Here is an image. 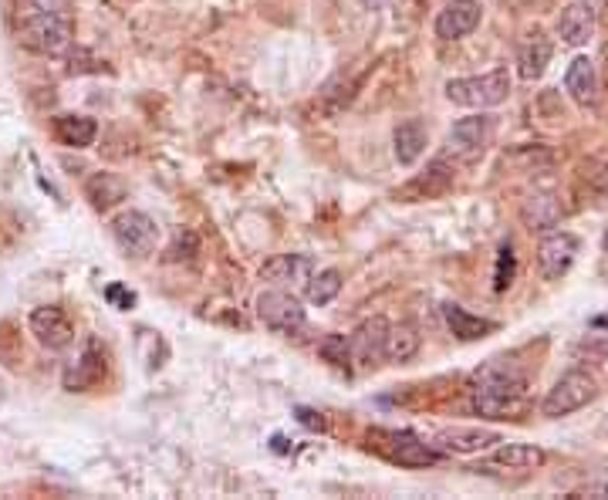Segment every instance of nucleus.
I'll return each instance as SVG.
<instances>
[{
    "mask_svg": "<svg viewBox=\"0 0 608 500\" xmlns=\"http://www.w3.org/2000/svg\"><path fill=\"white\" fill-rule=\"evenodd\" d=\"M527 389H531V382L521 369L497 359L473 375L470 406L483 419H518V416H524V409L531 403Z\"/></svg>",
    "mask_w": 608,
    "mask_h": 500,
    "instance_id": "obj_1",
    "label": "nucleus"
},
{
    "mask_svg": "<svg viewBox=\"0 0 608 500\" xmlns=\"http://www.w3.org/2000/svg\"><path fill=\"white\" fill-rule=\"evenodd\" d=\"M18 41L34 51L47 54V58H58L75 41V18L72 14H51V11H34L24 8L21 24H18Z\"/></svg>",
    "mask_w": 608,
    "mask_h": 500,
    "instance_id": "obj_2",
    "label": "nucleus"
},
{
    "mask_svg": "<svg viewBox=\"0 0 608 500\" xmlns=\"http://www.w3.org/2000/svg\"><path fill=\"white\" fill-rule=\"evenodd\" d=\"M369 447L390 464H399L409 470L436 467L439 460H444V454L426 447V443L409 429H369Z\"/></svg>",
    "mask_w": 608,
    "mask_h": 500,
    "instance_id": "obj_3",
    "label": "nucleus"
},
{
    "mask_svg": "<svg viewBox=\"0 0 608 500\" xmlns=\"http://www.w3.org/2000/svg\"><path fill=\"white\" fill-rule=\"evenodd\" d=\"M511 72L508 68H493L487 75H477V78H454L447 82V98L460 108H497L511 98Z\"/></svg>",
    "mask_w": 608,
    "mask_h": 500,
    "instance_id": "obj_4",
    "label": "nucleus"
},
{
    "mask_svg": "<svg viewBox=\"0 0 608 500\" xmlns=\"http://www.w3.org/2000/svg\"><path fill=\"white\" fill-rule=\"evenodd\" d=\"M595 396H598L595 375L585 372V369H572V372H565L555 385L547 389V396L541 403V413L547 419H562V416H572V413L585 409Z\"/></svg>",
    "mask_w": 608,
    "mask_h": 500,
    "instance_id": "obj_5",
    "label": "nucleus"
},
{
    "mask_svg": "<svg viewBox=\"0 0 608 500\" xmlns=\"http://www.w3.org/2000/svg\"><path fill=\"white\" fill-rule=\"evenodd\" d=\"M31 336L38 339V345H44L47 352H62L75 342V321L62 305H41L31 311L28 318Z\"/></svg>",
    "mask_w": 608,
    "mask_h": 500,
    "instance_id": "obj_6",
    "label": "nucleus"
},
{
    "mask_svg": "<svg viewBox=\"0 0 608 500\" xmlns=\"http://www.w3.org/2000/svg\"><path fill=\"white\" fill-rule=\"evenodd\" d=\"M113 237L129 257H146V254L156 251L159 227H156V220L142 210H122L113 220Z\"/></svg>",
    "mask_w": 608,
    "mask_h": 500,
    "instance_id": "obj_7",
    "label": "nucleus"
},
{
    "mask_svg": "<svg viewBox=\"0 0 608 500\" xmlns=\"http://www.w3.org/2000/svg\"><path fill=\"white\" fill-rule=\"evenodd\" d=\"M493 129H497V119L483 116V113H477L470 119H460L447 136V152L460 162H477L483 156V149L490 146Z\"/></svg>",
    "mask_w": 608,
    "mask_h": 500,
    "instance_id": "obj_8",
    "label": "nucleus"
},
{
    "mask_svg": "<svg viewBox=\"0 0 608 500\" xmlns=\"http://www.w3.org/2000/svg\"><path fill=\"white\" fill-rule=\"evenodd\" d=\"M257 318L270 331H278V336H295V331L305 328V308H301V301L291 291H281V288L264 291L257 298Z\"/></svg>",
    "mask_w": 608,
    "mask_h": 500,
    "instance_id": "obj_9",
    "label": "nucleus"
},
{
    "mask_svg": "<svg viewBox=\"0 0 608 500\" xmlns=\"http://www.w3.org/2000/svg\"><path fill=\"white\" fill-rule=\"evenodd\" d=\"M578 237L568 234V231H555L547 234L541 244H537V267H541V277L544 281H562V277L572 270L575 257H578Z\"/></svg>",
    "mask_w": 608,
    "mask_h": 500,
    "instance_id": "obj_10",
    "label": "nucleus"
},
{
    "mask_svg": "<svg viewBox=\"0 0 608 500\" xmlns=\"http://www.w3.org/2000/svg\"><path fill=\"white\" fill-rule=\"evenodd\" d=\"M480 14L483 11H480L477 0H450L436 18V38L439 41H460V38L473 34L480 24Z\"/></svg>",
    "mask_w": 608,
    "mask_h": 500,
    "instance_id": "obj_11",
    "label": "nucleus"
},
{
    "mask_svg": "<svg viewBox=\"0 0 608 500\" xmlns=\"http://www.w3.org/2000/svg\"><path fill=\"white\" fill-rule=\"evenodd\" d=\"M105 375V355L98 349L95 339L85 342V349L78 352V359L65 369V389L68 393H88V389H95Z\"/></svg>",
    "mask_w": 608,
    "mask_h": 500,
    "instance_id": "obj_12",
    "label": "nucleus"
},
{
    "mask_svg": "<svg viewBox=\"0 0 608 500\" xmlns=\"http://www.w3.org/2000/svg\"><path fill=\"white\" fill-rule=\"evenodd\" d=\"M385 331H390V321H385V318L362 321L352 331V336H349L352 362H359V365H378V359H385Z\"/></svg>",
    "mask_w": 608,
    "mask_h": 500,
    "instance_id": "obj_13",
    "label": "nucleus"
},
{
    "mask_svg": "<svg viewBox=\"0 0 608 500\" xmlns=\"http://www.w3.org/2000/svg\"><path fill=\"white\" fill-rule=\"evenodd\" d=\"M493 443H501V433H493V429H463V426H454V429H444L436 436V447L439 454H483L490 450Z\"/></svg>",
    "mask_w": 608,
    "mask_h": 500,
    "instance_id": "obj_14",
    "label": "nucleus"
},
{
    "mask_svg": "<svg viewBox=\"0 0 608 500\" xmlns=\"http://www.w3.org/2000/svg\"><path fill=\"white\" fill-rule=\"evenodd\" d=\"M314 264L305 254H278L260 267V281L267 285H308Z\"/></svg>",
    "mask_w": 608,
    "mask_h": 500,
    "instance_id": "obj_15",
    "label": "nucleus"
},
{
    "mask_svg": "<svg viewBox=\"0 0 608 500\" xmlns=\"http://www.w3.org/2000/svg\"><path fill=\"white\" fill-rule=\"evenodd\" d=\"M558 34L572 47H582L591 41V34H595V4L591 0H572L558 18Z\"/></svg>",
    "mask_w": 608,
    "mask_h": 500,
    "instance_id": "obj_16",
    "label": "nucleus"
},
{
    "mask_svg": "<svg viewBox=\"0 0 608 500\" xmlns=\"http://www.w3.org/2000/svg\"><path fill=\"white\" fill-rule=\"evenodd\" d=\"M544 464V450L531 447V443H501L493 450L490 460H483L477 470H497V467H508V470H534Z\"/></svg>",
    "mask_w": 608,
    "mask_h": 500,
    "instance_id": "obj_17",
    "label": "nucleus"
},
{
    "mask_svg": "<svg viewBox=\"0 0 608 500\" xmlns=\"http://www.w3.org/2000/svg\"><path fill=\"white\" fill-rule=\"evenodd\" d=\"M450 187H454V170L447 166V159H436V162H429L426 177H416L413 183H406L399 190V196L403 200H433L439 193H447Z\"/></svg>",
    "mask_w": 608,
    "mask_h": 500,
    "instance_id": "obj_18",
    "label": "nucleus"
},
{
    "mask_svg": "<svg viewBox=\"0 0 608 500\" xmlns=\"http://www.w3.org/2000/svg\"><path fill=\"white\" fill-rule=\"evenodd\" d=\"M565 92L575 98V105L582 108H595L598 105V75H595V62L591 58H575L568 65L565 75Z\"/></svg>",
    "mask_w": 608,
    "mask_h": 500,
    "instance_id": "obj_19",
    "label": "nucleus"
},
{
    "mask_svg": "<svg viewBox=\"0 0 608 500\" xmlns=\"http://www.w3.org/2000/svg\"><path fill=\"white\" fill-rule=\"evenodd\" d=\"M444 318H447L450 331H454L460 342H480V339H487V336H493V331H497V321L480 318V315H470L457 301L444 305Z\"/></svg>",
    "mask_w": 608,
    "mask_h": 500,
    "instance_id": "obj_20",
    "label": "nucleus"
},
{
    "mask_svg": "<svg viewBox=\"0 0 608 500\" xmlns=\"http://www.w3.org/2000/svg\"><path fill=\"white\" fill-rule=\"evenodd\" d=\"M551 41L541 34V31H534L521 47H518V75L524 78V82H534V78H541L544 75V68H547V62H551Z\"/></svg>",
    "mask_w": 608,
    "mask_h": 500,
    "instance_id": "obj_21",
    "label": "nucleus"
},
{
    "mask_svg": "<svg viewBox=\"0 0 608 500\" xmlns=\"http://www.w3.org/2000/svg\"><path fill=\"white\" fill-rule=\"evenodd\" d=\"M54 136H58V142H65V146L85 149V146L95 142L98 126L88 116H58V119H54Z\"/></svg>",
    "mask_w": 608,
    "mask_h": 500,
    "instance_id": "obj_22",
    "label": "nucleus"
},
{
    "mask_svg": "<svg viewBox=\"0 0 608 500\" xmlns=\"http://www.w3.org/2000/svg\"><path fill=\"white\" fill-rule=\"evenodd\" d=\"M426 126L419 123V119H409V123H403L399 129H396V136H393V142H396V159L403 162V166H413L423 152H426Z\"/></svg>",
    "mask_w": 608,
    "mask_h": 500,
    "instance_id": "obj_23",
    "label": "nucleus"
},
{
    "mask_svg": "<svg viewBox=\"0 0 608 500\" xmlns=\"http://www.w3.org/2000/svg\"><path fill=\"white\" fill-rule=\"evenodd\" d=\"M419 352V331L413 325H390L385 331V359L390 362H409Z\"/></svg>",
    "mask_w": 608,
    "mask_h": 500,
    "instance_id": "obj_24",
    "label": "nucleus"
},
{
    "mask_svg": "<svg viewBox=\"0 0 608 500\" xmlns=\"http://www.w3.org/2000/svg\"><path fill=\"white\" fill-rule=\"evenodd\" d=\"M85 193H88L92 206L105 210V206H113V203H119V200L126 196V183H122V180H116L113 173H98V177H92V180H88Z\"/></svg>",
    "mask_w": 608,
    "mask_h": 500,
    "instance_id": "obj_25",
    "label": "nucleus"
},
{
    "mask_svg": "<svg viewBox=\"0 0 608 500\" xmlns=\"http://www.w3.org/2000/svg\"><path fill=\"white\" fill-rule=\"evenodd\" d=\"M342 291V270L335 267H328L314 277H308V301L311 305H328V301H335Z\"/></svg>",
    "mask_w": 608,
    "mask_h": 500,
    "instance_id": "obj_26",
    "label": "nucleus"
},
{
    "mask_svg": "<svg viewBox=\"0 0 608 500\" xmlns=\"http://www.w3.org/2000/svg\"><path fill=\"white\" fill-rule=\"evenodd\" d=\"M527 216V224L534 231H551V227H558V220H562V206L551 200V196H534V203H527L524 210Z\"/></svg>",
    "mask_w": 608,
    "mask_h": 500,
    "instance_id": "obj_27",
    "label": "nucleus"
},
{
    "mask_svg": "<svg viewBox=\"0 0 608 500\" xmlns=\"http://www.w3.org/2000/svg\"><path fill=\"white\" fill-rule=\"evenodd\" d=\"M318 355L335 365L342 372H352V345H349V336H324L321 345H318Z\"/></svg>",
    "mask_w": 608,
    "mask_h": 500,
    "instance_id": "obj_28",
    "label": "nucleus"
},
{
    "mask_svg": "<svg viewBox=\"0 0 608 500\" xmlns=\"http://www.w3.org/2000/svg\"><path fill=\"white\" fill-rule=\"evenodd\" d=\"M514 270H518V260H514V247L504 244L501 254H497V274H493V288L497 291H508L511 281H514Z\"/></svg>",
    "mask_w": 608,
    "mask_h": 500,
    "instance_id": "obj_29",
    "label": "nucleus"
},
{
    "mask_svg": "<svg viewBox=\"0 0 608 500\" xmlns=\"http://www.w3.org/2000/svg\"><path fill=\"white\" fill-rule=\"evenodd\" d=\"M24 8L51 11V14H72V0H24Z\"/></svg>",
    "mask_w": 608,
    "mask_h": 500,
    "instance_id": "obj_30",
    "label": "nucleus"
},
{
    "mask_svg": "<svg viewBox=\"0 0 608 500\" xmlns=\"http://www.w3.org/2000/svg\"><path fill=\"white\" fill-rule=\"evenodd\" d=\"M105 295H108V301H116V305H122V308H129V305L136 301V298H132L126 288H119V285H113V288H108Z\"/></svg>",
    "mask_w": 608,
    "mask_h": 500,
    "instance_id": "obj_31",
    "label": "nucleus"
},
{
    "mask_svg": "<svg viewBox=\"0 0 608 500\" xmlns=\"http://www.w3.org/2000/svg\"><path fill=\"white\" fill-rule=\"evenodd\" d=\"M298 419H301L305 426H311V429H324V419H321V413H311V409H301V413H298Z\"/></svg>",
    "mask_w": 608,
    "mask_h": 500,
    "instance_id": "obj_32",
    "label": "nucleus"
},
{
    "mask_svg": "<svg viewBox=\"0 0 608 500\" xmlns=\"http://www.w3.org/2000/svg\"><path fill=\"white\" fill-rule=\"evenodd\" d=\"M588 493H595V497H608V487L601 483H591V487H582V490H575V497H588Z\"/></svg>",
    "mask_w": 608,
    "mask_h": 500,
    "instance_id": "obj_33",
    "label": "nucleus"
},
{
    "mask_svg": "<svg viewBox=\"0 0 608 500\" xmlns=\"http://www.w3.org/2000/svg\"><path fill=\"white\" fill-rule=\"evenodd\" d=\"M601 244H605V251H608V227H605V237H601Z\"/></svg>",
    "mask_w": 608,
    "mask_h": 500,
    "instance_id": "obj_34",
    "label": "nucleus"
}]
</instances>
